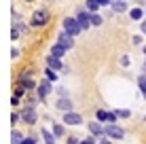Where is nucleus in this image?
I'll list each match as a JSON object with an SVG mask.
<instances>
[{"instance_id": "obj_1", "label": "nucleus", "mask_w": 146, "mask_h": 144, "mask_svg": "<svg viewBox=\"0 0 146 144\" xmlns=\"http://www.w3.org/2000/svg\"><path fill=\"white\" fill-rule=\"evenodd\" d=\"M49 17H51V15H49L47 9H36V11L32 13V21L30 23H32L34 28H42V26H47Z\"/></svg>"}, {"instance_id": "obj_2", "label": "nucleus", "mask_w": 146, "mask_h": 144, "mask_svg": "<svg viewBox=\"0 0 146 144\" xmlns=\"http://www.w3.org/2000/svg\"><path fill=\"white\" fill-rule=\"evenodd\" d=\"M19 119H21L26 125H34L36 123V119H38V115H36V108L30 104V106H26V108H21V112H19Z\"/></svg>"}, {"instance_id": "obj_3", "label": "nucleus", "mask_w": 146, "mask_h": 144, "mask_svg": "<svg viewBox=\"0 0 146 144\" xmlns=\"http://www.w3.org/2000/svg\"><path fill=\"white\" fill-rule=\"evenodd\" d=\"M104 136L112 138V140H123V138H125V131H123V127L117 125V123H108V125L104 127Z\"/></svg>"}, {"instance_id": "obj_4", "label": "nucleus", "mask_w": 146, "mask_h": 144, "mask_svg": "<svg viewBox=\"0 0 146 144\" xmlns=\"http://www.w3.org/2000/svg\"><path fill=\"white\" fill-rule=\"evenodd\" d=\"M64 30H66L70 36H78V34L83 32V28H80V23L76 21V17H66L64 19Z\"/></svg>"}, {"instance_id": "obj_5", "label": "nucleus", "mask_w": 146, "mask_h": 144, "mask_svg": "<svg viewBox=\"0 0 146 144\" xmlns=\"http://www.w3.org/2000/svg\"><path fill=\"white\" fill-rule=\"evenodd\" d=\"M76 21L80 23V28H83V30H89V28H91V13H89L87 9L78 11V15H76Z\"/></svg>"}, {"instance_id": "obj_6", "label": "nucleus", "mask_w": 146, "mask_h": 144, "mask_svg": "<svg viewBox=\"0 0 146 144\" xmlns=\"http://www.w3.org/2000/svg\"><path fill=\"white\" fill-rule=\"evenodd\" d=\"M51 91H53V85H51V81H47V78H44L42 83H38V85H36V93H38L40 100H44V98H47Z\"/></svg>"}, {"instance_id": "obj_7", "label": "nucleus", "mask_w": 146, "mask_h": 144, "mask_svg": "<svg viewBox=\"0 0 146 144\" xmlns=\"http://www.w3.org/2000/svg\"><path fill=\"white\" fill-rule=\"evenodd\" d=\"M64 123H66V125H80V123H83V117H80L78 112H74V110H68V112H64Z\"/></svg>"}, {"instance_id": "obj_8", "label": "nucleus", "mask_w": 146, "mask_h": 144, "mask_svg": "<svg viewBox=\"0 0 146 144\" xmlns=\"http://www.w3.org/2000/svg\"><path fill=\"white\" fill-rule=\"evenodd\" d=\"M57 42H59V44H62V47L68 51V49H72V47H74V36H70V34L66 32V30H64V32H59Z\"/></svg>"}, {"instance_id": "obj_9", "label": "nucleus", "mask_w": 146, "mask_h": 144, "mask_svg": "<svg viewBox=\"0 0 146 144\" xmlns=\"http://www.w3.org/2000/svg\"><path fill=\"white\" fill-rule=\"evenodd\" d=\"M95 119L100 123H117V115L114 112H106V110H98L95 112Z\"/></svg>"}, {"instance_id": "obj_10", "label": "nucleus", "mask_w": 146, "mask_h": 144, "mask_svg": "<svg viewBox=\"0 0 146 144\" xmlns=\"http://www.w3.org/2000/svg\"><path fill=\"white\" fill-rule=\"evenodd\" d=\"M87 127H89V131H91V136H98V138L104 136V127H102V123H100L98 119L91 121V123H87Z\"/></svg>"}, {"instance_id": "obj_11", "label": "nucleus", "mask_w": 146, "mask_h": 144, "mask_svg": "<svg viewBox=\"0 0 146 144\" xmlns=\"http://www.w3.org/2000/svg\"><path fill=\"white\" fill-rule=\"evenodd\" d=\"M55 108L57 110H62V112H68V110H72V100L66 96V98H59L57 104H55Z\"/></svg>"}, {"instance_id": "obj_12", "label": "nucleus", "mask_w": 146, "mask_h": 144, "mask_svg": "<svg viewBox=\"0 0 146 144\" xmlns=\"http://www.w3.org/2000/svg\"><path fill=\"white\" fill-rule=\"evenodd\" d=\"M110 7H112V11H114V13H119V15H121V13H125V11L129 9L125 0H110Z\"/></svg>"}, {"instance_id": "obj_13", "label": "nucleus", "mask_w": 146, "mask_h": 144, "mask_svg": "<svg viewBox=\"0 0 146 144\" xmlns=\"http://www.w3.org/2000/svg\"><path fill=\"white\" fill-rule=\"evenodd\" d=\"M47 66L51 68V70H64L62 59H59V57H55V55H49V57H47Z\"/></svg>"}, {"instance_id": "obj_14", "label": "nucleus", "mask_w": 146, "mask_h": 144, "mask_svg": "<svg viewBox=\"0 0 146 144\" xmlns=\"http://www.w3.org/2000/svg\"><path fill=\"white\" fill-rule=\"evenodd\" d=\"M49 55H55V57H59V59H62L64 55H66V49H64L59 42H55L53 47H51V53H49Z\"/></svg>"}, {"instance_id": "obj_15", "label": "nucleus", "mask_w": 146, "mask_h": 144, "mask_svg": "<svg viewBox=\"0 0 146 144\" xmlns=\"http://www.w3.org/2000/svg\"><path fill=\"white\" fill-rule=\"evenodd\" d=\"M85 9H87L89 13H98V9H102V7H100L98 0H85Z\"/></svg>"}, {"instance_id": "obj_16", "label": "nucleus", "mask_w": 146, "mask_h": 144, "mask_svg": "<svg viewBox=\"0 0 146 144\" xmlns=\"http://www.w3.org/2000/svg\"><path fill=\"white\" fill-rule=\"evenodd\" d=\"M129 17L133 19V21H140V19L144 17V11L140 7H135V9H131V11H129Z\"/></svg>"}, {"instance_id": "obj_17", "label": "nucleus", "mask_w": 146, "mask_h": 144, "mask_svg": "<svg viewBox=\"0 0 146 144\" xmlns=\"http://www.w3.org/2000/svg\"><path fill=\"white\" fill-rule=\"evenodd\" d=\"M44 78H47V81H57V70H51V68L47 66V70H44Z\"/></svg>"}, {"instance_id": "obj_18", "label": "nucleus", "mask_w": 146, "mask_h": 144, "mask_svg": "<svg viewBox=\"0 0 146 144\" xmlns=\"http://www.w3.org/2000/svg\"><path fill=\"white\" fill-rule=\"evenodd\" d=\"M102 15H98V13H91V26H102Z\"/></svg>"}, {"instance_id": "obj_19", "label": "nucleus", "mask_w": 146, "mask_h": 144, "mask_svg": "<svg viewBox=\"0 0 146 144\" xmlns=\"http://www.w3.org/2000/svg\"><path fill=\"white\" fill-rule=\"evenodd\" d=\"M138 87L142 89V93L146 91V72H144V74H140V76H138Z\"/></svg>"}, {"instance_id": "obj_20", "label": "nucleus", "mask_w": 146, "mask_h": 144, "mask_svg": "<svg viewBox=\"0 0 146 144\" xmlns=\"http://www.w3.org/2000/svg\"><path fill=\"white\" fill-rule=\"evenodd\" d=\"M53 133H55V136H64V125L55 123V125H53Z\"/></svg>"}, {"instance_id": "obj_21", "label": "nucleus", "mask_w": 146, "mask_h": 144, "mask_svg": "<svg viewBox=\"0 0 146 144\" xmlns=\"http://www.w3.org/2000/svg\"><path fill=\"white\" fill-rule=\"evenodd\" d=\"M23 142V136L19 131H13V144H21Z\"/></svg>"}, {"instance_id": "obj_22", "label": "nucleus", "mask_w": 146, "mask_h": 144, "mask_svg": "<svg viewBox=\"0 0 146 144\" xmlns=\"http://www.w3.org/2000/svg\"><path fill=\"white\" fill-rule=\"evenodd\" d=\"M23 93H26V87H23V85H21V83H19V85H17V87H15V96H17V98H21V96H23Z\"/></svg>"}, {"instance_id": "obj_23", "label": "nucleus", "mask_w": 146, "mask_h": 144, "mask_svg": "<svg viewBox=\"0 0 146 144\" xmlns=\"http://www.w3.org/2000/svg\"><path fill=\"white\" fill-rule=\"evenodd\" d=\"M114 115H117V117H123V119H127L129 115H131V112L125 110V108H121V110H114Z\"/></svg>"}, {"instance_id": "obj_24", "label": "nucleus", "mask_w": 146, "mask_h": 144, "mask_svg": "<svg viewBox=\"0 0 146 144\" xmlns=\"http://www.w3.org/2000/svg\"><path fill=\"white\" fill-rule=\"evenodd\" d=\"M42 138H44L47 142H53V136H51V133H49L47 129H42Z\"/></svg>"}, {"instance_id": "obj_25", "label": "nucleus", "mask_w": 146, "mask_h": 144, "mask_svg": "<svg viewBox=\"0 0 146 144\" xmlns=\"http://www.w3.org/2000/svg\"><path fill=\"white\" fill-rule=\"evenodd\" d=\"M131 42L135 44V47H138V44H142V36H133V38H131Z\"/></svg>"}, {"instance_id": "obj_26", "label": "nucleus", "mask_w": 146, "mask_h": 144, "mask_svg": "<svg viewBox=\"0 0 146 144\" xmlns=\"http://www.w3.org/2000/svg\"><path fill=\"white\" fill-rule=\"evenodd\" d=\"M66 144H78V138H74V136H70L68 140H66Z\"/></svg>"}, {"instance_id": "obj_27", "label": "nucleus", "mask_w": 146, "mask_h": 144, "mask_svg": "<svg viewBox=\"0 0 146 144\" xmlns=\"http://www.w3.org/2000/svg\"><path fill=\"white\" fill-rule=\"evenodd\" d=\"M121 66H129V57H127V55L121 57Z\"/></svg>"}, {"instance_id": "obj_28", "label": "nucleus", "mask_w": 146, "mask_h": 144, "mask_svg": "<svg viewBox=\"0 0 146 144\" xmlns=\"http://www.w3.org/2000/svg\"><path fill=\"white\" fill-rule=\"evenodd\" d=\"M57 93H59V98H66V96H68V91H66L64 87H59V89H57Z\"/></svg>"}, {"instance_id": "obj_29", "label": "nucleus", "mask_w": 146, "mask_h": 144, "mask_svg": "<svg viewBox=\"0 0 146 144\" xmlns=\"http://www.w3.org/2000/svg\"><path fill=\"white\" fill-rule=\"evenodd\" d=\"M21 144H36V140H34V138H23Z\"/></svg>"}, {"instance_id": "obj_30", "label": "nucleus", "mask_w": 146, "mask_h": 144, "mask_svg": "<svg viewBox=\"0 0 146 144\" xmlns=\"http://www.w3.org/2000/svg\"><path fill=\"white\" fill-rule=\"evenodd\" d=\"M78 144H95V140H93V136H91V138H87V140H83V142H78Z\"/></svg>"}, {"instance_id": "obj_31", "label": "nucleus", "mask_w": 146, "mask_h": 144, "mask_svg": "<svg viewBox=\"0 0 146 144\" xmlns=\"http://www.w3.org/2000/svg\"><path fill=\"white\" fill-rule=\"evenodd\" d=\"M17 55H19V51L13 47V49H11V57H13V59H17Z\"/></svg>"}, {"instance_id": "obj_32", "label": "nucleus", "mask_w": 146, "mask_h": 144, "mask_svg": "<svg viewBox=\"0 0 146 144\" xmlns=\"http://www.w3.org/2000/svg\"><path fill=\"white\" fill-rule=\"evenodd\" d=\"M11 104H13V106H19V98L13 96V98H11Z\"/></svg>"}, {"instance_id": "obj_33", "label": "nucleus", "mask_w": 146, "mask_h": 144, "mask_svg": "<svg viewBox=\"0 0 146 144\" xmlns=\"http://www.w3.org/2000/svg\"><path fill=\"white\" fill-rule=\"evenodd\" d=\"M17 119H19V115H17V112H13V115H11V121H13V123H17Z\"/></svg>"}, {"instance_id": "obj_34", "label": "nucleus", "mask_w": 146, "mask_h": 144, "mask_svg": "<svg viewBox=\"0 0 146 144\" xmlns=\"http://www.w3.org/2000/svg\"><path fill=\"white\" fill-rule=\"evenodd\" d=\"M100 2V7H106V4H110V0H98Z\"/></svg>"}, {"instance_id": "obj_35", "label": "nucleus", "mask_w": 146, "mask_h": 144, "mask_svg": "<svg viewBox=\"0 0 146 144\" xmlns=\"http://www.w3.org/2000/svg\"><path fill=\"white\" fill-rule=\"evenodd\" d=\"M140 30H142V34H146V21L140 23Z\"/></svg>"}, {"instance_id": "obj_36", "label": "nucleus", "mask_w": 146, "mask_h": 144, "mask_svg": "<svg viewBox=\"0 0 146 144\" xmlns=\"http://www.w3.org/2000/svg\"><path fill=\"white\" fill-rule=\"evenodd\" d=\"M98 144H112V142H110V140H104V138H100V142Z\"/></svg>"}, {"instance_id": "obj_37", "label": "nucleus", "mask_w": 146, "mask_h": 144, "mask_svg": "<svg viewBox=\"0 0 146 144\" xmlns=\"http://www.w3.org/2000/svg\"><path fill=\"white\" fill-rule=\"evenodd\" d=\"M144 55H146V44H144Z\"/></svg>"}, {"instance_id": "obj_38", "label": "nucleus", "mask_w": 146, "mask_h": 144, "mask_svg": "<svg viewBox=\"0 0 146 144\" xmlns=\"http://www.w3.org/2000/svg\"><path fill=\"white\" fill-rule=\"evenodd\" d=\"M144 72H146V62H144Z\"/></svg>"}, {"instance_id": "obj_39", "label": "nucleus", "mask_w": 146, "mask_h": 144, "mask_svg": "<svg viewBox=\"0 0 146 144\" xmlns=\"http://www.w3.org/2000/svg\"><path fill=\"white\" fill-rule=\"evenodd\" d=\"M144 100H146V91H144Z\"/></svg>"}, {"instance_id": "obj_40", "label": "nucleus", "mask_w": 146, "mask_h": 144, "mask_svg": "<svg viewBox=\"0 0 146 144\" xmlns=\"http://www.w3.org/2000/svg\"><path fill=\"white\" fill-rule=\"evenodd\" d=\"M26 2H32V0H26Z\"/></svg>"}, {"instance_id": "obj_41", "label": "nucleus", "mask_w": 146, "mask_h": 144, "mask_svg": "<svg viewBox=\"0 0 146 144\" xmlns=\"http://www.w3.org/2000/svg\"><path fill=\"white\" fill-rule=\"evenodd\" d=\"M47 144H53V142H47Z\"/></svg>"}, {"instance_id": "obj_42", "label": "nucleus", "mask_w": 146, "mask_h": 144, "mask_svg": "<svg viewBox=\"0 0 146 144\" xmlns=\"http://www.w3.org/2000/svg\"><path fill=\"white\" fill-rule=\"evenodd\" d=\"M144 15H146V9H144Z\"/></svg>"}, {"instance_id": "obj_43", "label": "nucleus", "mask_w": 146, "mask_h": 144, "mask_svg": "<svg viewBox=\"0 0 146 144\" xmlns=\"http://www.w3.org/2000/svg\"><path fill=\"white\" fill-rule=\"evenodd\" d=\"M144 121H146V117H144Z\"/></svg>"}]
</instances>
